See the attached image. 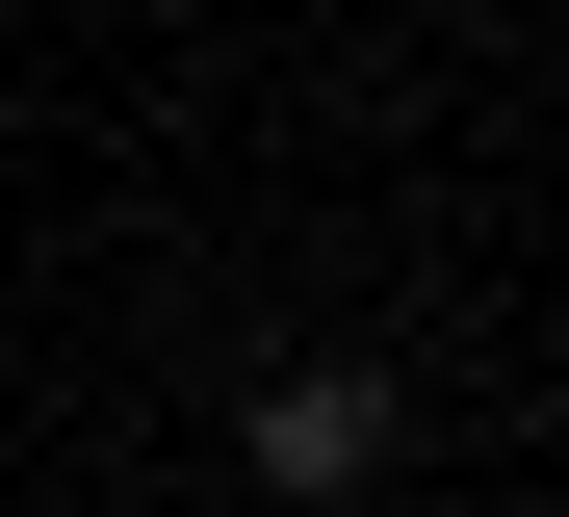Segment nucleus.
Here are the masks:
<instances>
[{
    "instance_id": "nucleus-1",
    "label": "nucleus",
    "mask_w": 569,
    "mask_h": 517,
    "mask_svg": "<svg viewBox=\"0 0 569 517\" xmlns=\"http://www.w3.org/2000/svg\"><path fill=\"white\" fill-rule=\"evenodd\" d=\"M233 440H259V491H389L415 466V362H259V414H233Z\"/></svg>"
}]
</instances>
